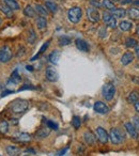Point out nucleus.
I'll return each instance as SVG.
<instances>
[{
  "instance_id": "obj_1",
  "label": "nucleus",
  "mask_w": 139,
  "mask_h": 156,
  "mask_svg": "<svg viewBox=\"0 0 139 156\" xmlns=\"http://www.w3.org/2000/svg\"><path fill=\"white\" fill-rule=\"evenodd\" d=\"M109 135V140L111 141L112 144H120V143L123 142L124 140V135L119 128L112 127L108 133Z\"/></svg>"
},
{
  "instance_id": "obj_2",
  "label": "nucleus",
  "mask_w": 139,
  "mask_h": 156,
  "mask_svg": "<svg viewBox=\"0 0 139 156\" xmlns=\"http://www.w3.org/2000/svg\"><path fill=\"white\" fill-rule=\"evenodd\" d=\"M81 16H83V10L79 7H74L67 11V18L71 23L73 24H77L80 20Z\"/></svg>"
},
{
  "instance_id": "obj_3",
  "label": "nucleus",
  "mask_w": 139,
  "mask_h": 156,
  "mask_svg": "<svg viewBox=\"0 0 139 156\" xmlns=\"http://www.w3.org/2000/svg\"><path fill=\"white\" fill-rule=\"evenodd\" d=\"M28 102L25 100H17V101H14L12 103V106H11V110L13 111L14 113H23L28 109Z\"/></svg>"
},
{
  "instance_id": "obj_4",
  "label": "nucleus",
  "mask_w": 139,
  "mask_h": 156,
  "mask_svg": "<svg viewBox=\"0 0 139 156\" xmlns=\"http://www.w3.org/2000/svg\"><path fill=\"white\" fill-rule=\"evenodd\" d=\"M102 94H103V98H105L106 101H111L113 98L116 94V87L113 83H109L104 85L102 90Z\"/></svg>"
},
{
  "instance_id": "obj_5",
  "label": "nucleus",
  "mask_w": 139,
  "mask_h": 156,
  "mask_svg": "<svg viewBox=\"0 0 139 156\" xmlns=\"http://www.w3.org/2000/svg\"><path fill=\"white\" fill-rule=\"evenodd\" d=\"M103 20H104L105 25L109 28H116L117 27V18L109 12L103 13Z\"/></svg>"
},
{
  "instance_id": "obj_6",
  "label": "nucleus",
  "mask_w": 139,
  "mask_h": 156,
  "mask_svg": "<svg viewBox=\"0 0 139 156\" xmlns=\"http://www.w3.org/2000/svg\"><path fill=\"white\" fill-rule=\"evenodd\" d=\"M87 16L88 20H90L91 23H98L100 20L101 16H100V12L96 10V8H88L87 10Z\"/></svg>"
},
{
  "instance_id": "obj_7",
  "label": "nucleus",
  "mask_w": 139,
  "mask_h": 156,
  "mask_svg": "<svg viewBox=\"0 0 139 156\" xmlns=\"http://www.w3.org/2000/svg\"><path fill=\"white\" fill-rule=\"evenodd\" d=\"M45 75L47 80L50 81V83H55V81L58 80V72L54 66H48L45 71Z\"/></svg>"
},
{
  "instance_id": "obj_8",
  "label": "nucleus",
  "mask_w": 139,
  "mask_h": 156,
  "mask_svg": "<svg viewBox=\"0 0 139 156\" xmlns=\"http://www.w3.org/2000/svg\"><path fill=\"white\" fill-rule=\"evenodd\" d=\"M93 108H94V110H95V112L100 113V115H106V113H108L109 110H110V109H109V107L107 106L104 102L94 103Z\"/></svg>"
},
{
  "instance_id": "obj_9",
  "label": "nucleus",
  "mask_w": 139,
  "mask_h": 156,
  "mask_svg": "<svg viewBox=\"0 0 139 156\" xmlns=\"http://www.w3.org/2000/svg\"><path fill=\"white\" fill-rule=\"evenodd\" d=\"M96 135H98V140L101 141L102 143H107L109 140V135L108 133L106 132V130L104 129L103 127H101V126H98V128H96Z\"/></svg>"
},
{
  "instance_id": "obj_10",
  "label": "nucleus",
  "mask_w": 139,
  "mask_h": 156,
  "mask_svg": "<svg viewBox=\"0 0 139 156\" xmlns=\"http://www.w3.org/2000/svg\"><path fill=\"white\" fill-rule=\"evenodd\" d=\"M12 58V50L10 47L8 46H5L1 50V58H0V62L7 63L11 60Z\"/></svg>"
},
{
  "instance_id": "obj_11",
  "label": "nucleus",
  "mask_w": 139,
  "mask_h": 156,
  "mask_svg": "<svg viewBox=\"0 0 139 156\" xmlns=\"http://www.w3.org/2000/svg\"><path fill=\"white\" fill-rule=\"evenodd\" d=\"M124 128L126 129V132H127V134L130 136V138H138V130L135 128V126L133 125V123H130V122H126L125 124H124Z\"/></svg>"
},
{
  "instance_id": "obj_12",
  "label": "nucleus",
  "mask_w": 139,
  "mask_h": 156,
  "mask_svg": "<svg viewBox=\"0 0 139 156\" xmlns=\"http://www.w3.org/2000/svg\"><path fill=\"white\" fill-rule=\"evenodd\" d=\"M84 140H85V142L87 143V144H94L95 143V136H94V134L92 132H90V130H87V132L84 133Z\"/></svg>"
},
{
  "instance_id": "obj_13",
  "label": "nucleus",
  "mask_w": 139,
  "mask_h": 156,
  "mask_svg": "<svg viewBox=\"0 0 139 156\" xmlns=\"http://www.w3.org/2000/svg\"><path fill=\"white\" fill-rule=\"evenodd\" d=\"M14 139L20 141V142H29L31 140V137L27 133H16L14 135Z\"/></svg>"
},
{
  "instance_id": "obj_14",
  "label": "nucleus",
  "mask_w": 139,
  "mask_h": 156,
  "mask_svg": "<svg viewBox=\"0 0 139 156\" xmlns=\"http://www.w3.org/2000/svg\"><path fill=\"white\" fill-rule=\"evenodd\" d=\"M75 44H76V47L78 48L80 51L87 52L88 50H89V45H88V43L85 41V40L77 39L76 41H75Z\"/></svg>"
},
{
  "instance_id": "obj_15",
  "label": "nucleus",
  "mask_w": 139,
  "mask_h": 156,
  "mask_svg": "<svg viewBox=\"0 0 139 156\" xmlns=\"http://www.w3.org/2000/svg\"><path fill=\"white\" fill-rule=\"evenodd\" d=\"M50 133V128L48 126L46 127H43V128H40L37 133H35V138L37 139H44L49 135Z\"/></svg>"
},
{
  "instance_id": "obj_16",
  "label": "nucleus",
  "mask_w": 139,
  "mask_h": 156,
  "mask_svg": "<svg viewBox=\"0 0 139 156\" xmlns=\"http://www.w3.org/2000/svg\"><path fill=\"white\" fill-rule=\"evenodd\" d=\"M133 60H134V54L130 51H127L125 52V54L122 56L121 58V63L123 65H128L130 63L133 62Z\"/></svg>"
},
{
  "instance_id": "obj_17",
  "label": "nucleus",
  "mask_w": 139,
  "mask_h": 156,
  "mask_svg": "<svg viewBox=\"0 0 139 156\" xmlns=\"http://www.w3.org/2000/svg\"><path fill=\"white\" fill-rule=\"evenodd\" d=\"M5 152L9 156H18L20 154V149L15 145H8L5 147Z\"/></svg>"
},
{
  "instance_id": "obj_18",
  "label": "nucleus",
  "mask_w": 139,
  "mask_h": 156,
  "mask_svg": "<svg viewBox=\"0 0 139 156\" xmlns=\"http://www.w3.org/2000/svg\"><path fill=\"white\" fill-rule=\"evenodd\" d=\"M126 14L128 15V17L132 18L134 20H139V9L138 8H130V9L126 10Z\"/></svg>"
},
{
  "instance_id": "obj_19",
  "label": "nucleus",
  "mask_w": 139,
  "mask_h": 156,
  "mask_svg": "<svg viewBox=\"0 0 139 156\" xmlns=\"http://www.w3.org/2000/svg\"><path fill=\"white\" fill-rule=\"evenodd\" d=\"M59 59H60V52H59L58 50H54V51L49 55V57H48V60H49L54 65L58 64Z\"/></svg>"
},
{
  "instance_id": "obj_20",
  "label": "nucleus",
  "mask_w": 139,
  "mask_h": 156,
  "mask_svg": "<svg viewBox=\"0 0 139 156\" xmlns=\"http://www.w3.org/2000/svg\"><path fill=\"white\" fill-rule=\"evenodd\" d=\"M119 28L121 31L126 32V31H130L133 28V24L130 22H127V20H122L119 24Z\"/></svg>"
},
{
  "instance_id": "obj_21",
  "label": "nucleus",
  "mask_w": 139,
  "mask_h": 156,
  "mask_svg": "<svg viewBox=\"0 0 139 156\" xmlns=\"http://www.w3.org/2000/svg\"><path fill=\"white\" fill-rule=\"evenodd\" d=\"M112 15L115 16L116 18H124L126 15V10L123 9V8H120V9H115L112 10Z\"/></svg>"
},
{
  "instance_id": "obj_22",
  "label": "nucleus",
  "mask_w": 139,
  "mask_h": 156,
  "mask_svg": "<svg viewBox=\"0 0 139 156\" xmlns=\"http://www.w3.org/2000/svg\"><path fill=\"white\" fill-rule=\"evenodd\" d=\"M139 101V93L137 91H132L127 95V102L132 103V104H136Z\"/></svg>"
},
{
  "instance_id": "obj_23",
  "label": "nucleus",
  "mask_w": 139,
  "mask_h": 156,
  "mask_svg": "<svg viewBox=\"0 0 139 156\" xmlns=\"http://www.w3.org/2000/svg\"><path fill=\"white\" fill-rule=\"evenodd\" d=\"M5 3L12 10V11H16V10H20V3L16 1V0H5Z\"/></svg>"
},
{
  "instance_id": "obj_24",
  "label": "nucleus",
  "mask_w": 139,
  "mask_h": 156,
  "mask_svg": "<svg viewBox=\"0 0 139 156\" xmlns=\"http://www.w3.org/2000/svg\"><path fill=\"white\" fill-rule=\"evenodd\" d=\"M37 26L40 30H43V29L46 28V26H47V20H46V18L44 17V16H39V17L37 18Z\"/></svg>"
},
{
  "instance_id": "obj_25",
  "label": "nucleus",
  "mask_w": 139,
  "mask_h": 156,
  "mask_svg": "<svg viewBox=\"0 0 139 156\" xmlns=\"http://www.w3.org/2000/svg\"><path fill=\"white\" fill-rule=\"evenodd\" d=\"M0 11L2 12V13H5L8 17H11V16L13 15V11H12L5 3H2V2L0 3Z\"/></svg>"
},
{
  "instance_id": "obj_26",
  "label": "nucleus",
  "mask_w": 139,
  "mask_h": 156,
  "mask_svg": "<svg viewBox=\"0 0 139 156\" xmlns=\"http://www.w3.org/2000/svg\"><path fill=\"white\" fill-rule=\"evenodd\" d=\"M125 46L127 48H136L138 46V42L134 37H127L125 40Z\"/></svg>"
},
{
  "instance_id": "obj_27",
  "label": "nucleus",
  "mask_w": 139,
  "mask_h": 156,
  "mask_svg": "<svg viewBox=\"0 0 139 156\" xmlns=\"http://www.w3.org/2000/svg\"><path fill=\"white\" fill-rule=\"evenodd\" d=\"M71 37H67V35H61L60 37L58 39V42H59V45L60 46H66L69 44H71Z\"/></svg>"
},
{
  "instance_id": "obj_28",
  "label": "nucleus",
  "mask_w": 139,
  "mask_h": 156,
  "mask_svg": "<svg viewBox=\"0 0 139 156\" xmlns=\"http://www.w3.org/2000/svg\"><path fill=\"white\" fill-rule=\"evenodd\" d=\"M45 7H46V9L49 10V11L52 12V13H56V12L58 11V5H57L55 2H52V1H46Z\"/></svg>"
},
{
  "instance_id": "obj_29",
  "label": "nucleus",
  "mask_w": 139,
  "mask_h": 156,
  "mask_svg": "<svg viewBox=\"0 0 139 156\" xmlns=\"http://www.w3.org/2000/svg\"><path fill=\"white\" fill-rule=\"evenodd\" d=\"M24 14L28 17H34L35 15V9H33L31 5H27L24 10Z\"/></svg>"
},
{
  "instance_id": "obj_30",
  "label": "nucleus",
  "mask_w": 139,
  "mask_h": 156,
  "mask_svg": "<svg viewBox=\"0 0 139 156\" xmlns=\"http://www.w3.org/2000/svg\"><path fill=\"white\" fill-rule=\"evenodd\" d=\"M102 5H103V7L106 8L107 10H109V11H112V10L116 9L115 3H113L112 1H111V0H103Z\"/></svg>"
},
{
  "instance_id": "obj_31",
  "label": "nucleus",
  "mask_w": 139,
  "mask_h": 156,
  "mask_svg": "<svg viewBox=\"0 0 139 156\" xmlns=\"http://www.w3.org/2000/svg\"><path fill=\"white\" fill-rule=\"evenodd\" d=\"M10 81L11 83H18L20 81V76L18 75V72H17V69H15V71L12 73V75H11V79H10Z\"/></svg>"
},
{
  "instance_id": "obj_32",
  "label": "nucleus",
  "mask_w": 139,
  "mask_h": 156,
  "mask_svg": "<svg viewBox=\"0 0 139 156\" xmlns=\"http://www.w3.org/2000/svg\"><path fill=\"white\" fill-rule=\"evenodd\" d=\"M9 129V124L5 120H1L0 121V134H5Z\"/></svg>"
},
{
  "instance_id": "obj_33",
  "label": "nucleus",
  "mask_w": 139,
  "mask_h": 156,
  "mask_svg": "<svg viewBox=\"0 0 139 156\" xmlns=\"http://www.w3.org/2000/svg\"><path fill=\"white\" fill-rule=\"evenodd\" d=\"M35 12L39 13L41 16H46L48 14L47 10H45V8H44L43 5H35Z\"/></svg>"
},
{
  "instance_id": "obj_34",
  "label": "nucleus",
  "mask_w": 139,
  "mask_h": 156,
  "mask_svg": "<svg viewBox=\"0 0 139 156\" xmlns=\"http://www.w3.org/2000/svg\"><path fill=\"white\" fill-rule=\"evenodd\" d=\"M35 39H37V35H35V32L33 29H30V30L28 31V42L30 44H33L35 41Z\"/></svg>"
},
{
  "instance_id": "obj_35",
  "label": "nucleus",
  "mask_w": 139,
  "mask_h": 156,
  "mask_svg": "<svg viewBox=\"0 0 139 156\" xmlns=\"http://www.w3.org/2000/svg\"><path fill=\"white\" fill-rule=\"evenodd\" d=\"M72 125L74 126L75 128H79L81 125V121H80V118L77 117V115H75V117H73V120H72Z\"/></svg>"
},
{
  "instance_id": "obj_36",
  "label": "nucleus",
  "mask_w": 139,
  "mask_h": 156,
  "mask_svg": "<svg viewBox=\"0 0 139 156\" xmlns=\"http://www.w3.org/2000/svg\"><path fill=\"white\" fill-rule=\"evenodd\" d=\"M133 125L135 126L137 130H139V113L133 117Z\"/></svg>"
},
{
  "instance_id": "obj_37",
  "label": "nucleus",
  "mask_w": 139,
  "mask_h": 156,
  "mask_svg": "<svg viewBox=\"0 0 139 156\" xmlns=\"http://www.w3.org/2000/svg\"><path fill=\"white\" fill-rule=\"evenodd\" d=\"M46 124H47V126L49 128H55V129H58V125H57L56 123H54V122H50V121H46Z\"/></svg>"
},
{
  "instance_id": "obj_38",
  "label": "nucleus",
  "mask_w": 139,
  "mask_h": 156,
  "mask_svg": "<svg viewBox=\"0 0 139 156\" xmlns=\"http://www.w3.org/2000/svg\"><path fill=\"white\" fill-rule=\"evenodd\" d=\"M48 43H49V42H46V43H45V45H43V46H42V48H41V49H40V51H39V55H37V56H35L34 58H32V60H34L35 58H37V57H39L40 55H41L42 52H43V50H44V49H46V48L48 47Z\"/></svg>"
},
{
  "instance_id": "obj_39",
  "label": "nucleus",
  "mask_w": 139,
  "mask_h": 156,
  "mask_svg": "<svg viewBox=\"0 0 139 156\" xmlns=\"http://www.w3.org/2000/svg\"><path fill=\"white\" fill-rule=\"evenodd\" d=\"M106 33H107V31H106V28H101V30H100V35H101V37H106Z\"/></svg>"
},
{
  "instance_id": "obj_40",
  "label": "nucleus",
  "mask_w": 139,
  "mask_h": 156,
  "mask_svg": "<svg viewBox=\"0 0 139 156\" xmlns=\"http://www.w3.org/2000/svg\"><path fill=\"white\" fill-rule=\"evenodd\" d=\"M134 0H121L120 2L122 3V5H128V3H130V2H133Z\"/></svg>"
},
{
  "instance_id": "obj_41",
  "label": "nucleus",
  "mask_w": 139,
  "mask_h": 156,
  "mask_svg": "<svg viewBox=\"0 0 139 156\" xmlns=\"http://www.w3.org/2000/svg\"><path fill=\"white\" fill-rule=\"evenodd\" d=\"M11 93H13V91H3L1 93V96H7L8 94H11Z\"/></svg>"
},
{
  "instance_id": "obj_42",
  "label": "nucleus",
  "mask_w": 139,
  "mask_h": 156,
  "mask_svg": "<svg viewBox=\"0 0 139 156\" xmlns=\"http://www.w3.org/2000/svg\"><path fill=\"white\" fill-rule=\"evenodd\" d=\"M135 54H136L137 58L139 59V46H137V47L135 48Z\"/></svg>"
},
{
  "instance_id": "obj_43",
  "label": "nucleus",
  "mask_w": 139,
  "mask_h": 156,
  "mask_svg": "<svg viewBox=\"0 0 139 156\" xmlns=\"http://www.w3.org/2000/svg\"><path fill=\"white\" fill-rule=\"evenodd\" d=\"M134 105H135V109H136V111L139 113V101L136 103V104H134Z\"/></svg>"
},
{
  "instance_id": "obj_44",
  "label": "nucleus",
  "mask_w": 139,
  "mask_h": 156,
  "mask_svg": "<svg viewBox=\"0 0 139 156\" xmlns=\"http://www.w3.org/2000/svg\"><path fill=\"white\" fill-rule=\"evenodd\" d=\"M133 81L139 85V77H134V78H133Z\"/></svg>"
},
{
  "instance_id": "obj_45",
  "label": "nucleus",
  "mask_w": 139,
  "mask_h": 156,
  "mask_svg": "<svg viewBox=\"0 0 139 156\" xmlns=\"http://www.w3.org/2000/svg\"><path fill=\"white\" fill-rule=\"evenodd\" d=\"M133 3L135 5H137V7H139V0H135V1H133Z\"/></svg>"
},
{
  "instance_id": "obj_46",
  "label": "nucleus",
  "mask_w": 139,
  "mask_h": 156,
  "mask_svg": "<svg viewBox=\"0 0 139 156\" xmlns=\"http://www.w3.org/2000/svg\"><path fill=\"white\" fill-rule=\"evenodd\" d=\"M136 33H137V35L139 37V25L137 26V29H136Z\"/></svg>"
},
{
  "instance_id": "obj_47",
  "label": "nucleus",
  "mask_w": 139,
  "mask_h": 156,
  "mask_svg": "<svg viewBox=\"0 0 139 156\" xmlns=\"http://www.w3.org/2000/svg\"><path fill=\"white\" fill-rule=\"evenodd\" d=\"M27 69H29L30 72H32L33 71V67L32 66H27Z\"/></svg>"
},
{
  "instance_id": "obj_48",
  "label": "nucleus",
  "mask_w": 139,
  "mask_h": 156,
  "mask_svg": "<svg viewBox=\"0 0 139 156\" xmlns=\"http://www.w3.org/2000/svg\"><path fill=\"white\" fill-rule=\"evenodd\" d=\"M113 2H120V1H121V0H112Z\"/></svg>"
},
{
  "instance_id": "obj_49",
  "label": "nucleus",
  "mask_w": 139,
  "mask_h": 156,
  "mask_svg": "<svg viewBox=\"0 0 139 156\" xmlns=\"http://www.w3.org/2000/svg\"><path fill=\"white\" fill-rule=\"evenodd\" d=\"M0 58H1V49H0Z\"/></svg>"
},
{
  "instance_id": "obj_50",
  "label": "nucleus",
  "mask_w": 139,
  "mask_h": 156,
  "mask_svg": "<svg viewBox=\"0 0 139 156\" xmlns=\"http://www.w3.org/2000/svg\"><path fill=\"white\" fill-rule=\"evenodd\" d=\"M0 24H1V18H0Z\"/></svg>"
},
{
  "instance_id": "obj_51",
  "label": "nucleus",
  "mask_w": 139,
  "mask_h": 156,
  "mask_svg": "<svg viewBox=\"0 0 139 156\" xmlns=\"http://www.w3.org/2000/svg\"><path fill=\"white\" fill-rule=\"evenodd\" d=\"M93 1H98V0H93Z\"/></svg>"
},
{
  "instance_id": "obj_52",
  "label": "nucleus",
  "mask_w": 139,
  "mask_h": 156,
  "mask_svg": "<svg viewBox=\"0 0 139 156\" xmlns=\"http://www.w3.org/2000/svg\"><path fill=\"white\" fill-rule=\"evenodd\" d=\"M25 156H29V155H25Z\"/></svg>"
},
{
  "instance_id": "obj_53",
  "label": "nucleus",
  "mask_w": 139,
  "mask_h": 156,
  "mask_svg": "<svg viewBox=\"0 0 139 156\" xmlns=\"http://www.w3.org/2000/svg\"><path fill=\"white\" fill-rule=\"evenodd\" d=\"M0 156H1V155H0Z\"/></svg>"
}]
</instances>
